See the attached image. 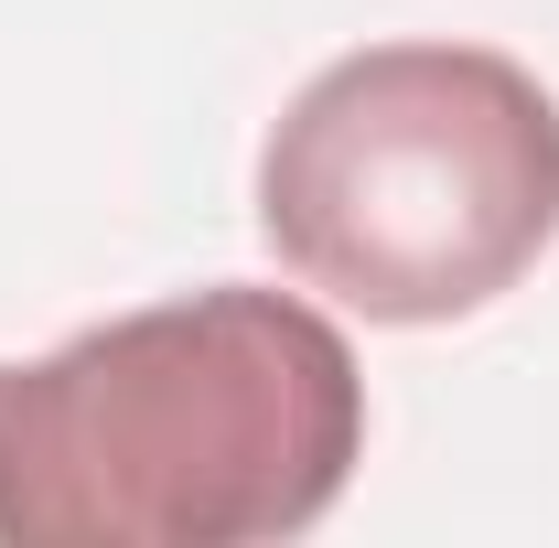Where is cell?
Returning <instances> with one entry per match:
<instances>
[{
	"label": "cell",
	"instance_id": "6da1fadb",
	"mask_svg": "<svg viewBox=\"0 0 559 548\" xmlns=\"http://www.w3.org/2000/svg\"><path fill=\"white\" fill-rule=\"evenodd\" d=\"M366 377L301 290L215 279L0 366V548H259L345 505Z\"/></svg>",
	"mask_w": 559,
	"mask_h": 548
},
{
	"label": "cell",
	"instance_id": "7a4b0ae2",
	"mask_svg": "<svg viewBox=\"0 0 559 548\" xmlns=\"http://www.w3.org/2000/svg\"><path fill=\"white\" fill-rule=\"evenodd\" d=\"M259 237L355 323H463L559 237V97L495 44L334 55L259 140Z\"/></svg>",
	"mask_w": 559,
	"mask_h": 548
}]
</instances>
